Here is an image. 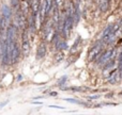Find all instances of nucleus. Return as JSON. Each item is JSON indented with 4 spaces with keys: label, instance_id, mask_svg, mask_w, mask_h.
<instances>
[{
    "label": "nucleus",
    "instance_id": "nucleus-1",
    "mask_svg": "<svg viewBox=\"0 0 122 115\" xmlns=\"http://www.w3.org/2000/svg\"><path fill=\"white\" fill-rule=\"evenodd\" d=\"M73 26H74L73 17L69 16V15H65L64 19H63V23H62V30H61V34H62V36L64 38H67L70 36Z\"/></svg>",
    "mask_w": 122,
    "mask_h": 115
},
{
    "label": "nucleus",
    "instance_id": "nucleus-2",
    "mask_svg": "<svg viewBox=\"0 0 122 115\" xmlns=\"http://www.w3.org/2000/svg\"><path fill=\"white\" fill-rule=\"evenodd\" d=\"M11 50L9 51V55H10V64H16L20 57V47L18 46V43L14 42L12 45H9Z\"/></svg>",
    "mask_w": 122,
    "mask_h": 115
},
{
    "label": "nucleus",
    "instance_id": "nucleus-3",
    "mask_svg": "<svg viewBox=\"0 0 122 115\" xmlns=\"http://www.w3.org/2000/svg\"><path fill=\"white\" fill-rule=\"evenodd\" d=\"M102 52H103V42L101 40L95 44V46L92 49H90V51H89V61H95L101 55Z\"/></svg>",
    "mask_w": 122,
    "mask_h": 115
},
{
    "label": "nucleus",
    "instance_id": "nucleus-4",
    "mask_svg": "<svg viewBox=\"0 0 122 115\" xmlns=\"http://www.w3.org/2000/svg\"><path fill=\"white\" fill-rule=\"evenodd\" d=\"M114 53H115V49H109V50L104 51V52H102L101 55L95 60V62H97V64L103 66L104 64H106L108 61L114 58Z\"/></svg>",
    "mask_w": 122,
    "mask_h": 115
},
{
    "label": "nucleus",
    "instance_id": "nucleus-5",
    "mask_svg": "<svg viewBox=\"0 0 122 115\" xmlns=\"http://www.w3.org/2000/svg\"><path fill=\"white\" fill-rule=\"evenodd\" d=\"M0 15L3 18V21L5 23V26L8 27L9 25H11V18H12V10L9 5L6 4H3L1 8V11H0Z\"/></svg>",
    "mask_w": 122,
    "mask_h": 115
},
{
    "label": "nucleus",
    "instance_id": "nucleus-6",
    "mask_svg": "<svg viewBox=\"0 0 122 115\" xmlns=\"http://www.w3.org/2000/svg\"><path fill=\"white\" fill-rule=\"evenodd\" d=\"M46 44L44 42L40 43V45L38 46V50H36V59L41 60L45 57V53H46Z\"/></svg>",
    "mask_w": 122,
    "mask_h": 115
},
{
    "label": "nucleus",
    "instance_id": "nucleus-7",
    "mask_svg": "<svg viewBox=\"0 0 122 115\" xmlns=\"http://www.w3.org/2000/svg\"><path fill=\"white\" fill-rule=\"evenodd\" d=\"M41 1L42 0H32L31 3V9H32V15L34 17H38L39 12H40V6H41Z\"/></svg>",
    "mask_w": 122,
    "mask_h": 115
},
{
    "label": "nucleus",
    "instance_id": "nucleus-8",
    "mask_svg": "<svg viewBox=\"0 0 122 115\" xmlns=\"http://www.w3.org/2000/svg\"><path fill=\"white\" fill-rule=\"evenodd\" d=\"M54 45H55L56 49H57L58 51H61V50H64V49H67V44H66V42H65L64 38H60V37H59V40H58Z\"/></svg>",
    "mask_w": 122,
    "mask_h": 115
},
{
    "label": "nucleus",
    "instance_id": "nucleus-9",
    "mask_svg": "<svg viewBox=\"0 0 122 115\" xmlns=\"http://www.w3.org/2000/svg\"><path fill=\"white\" fill-rule=\"evenodd\" d=\"M109 5H110L109 0H100V2H99V9L102 13L107 12V10L109 9Z\"/></svg>",
    "mask_w": 122,
    "mask_h": 115
},
{
    "label": "nucleus",
    "instance_id": "nucleus-10",
    "mask_svg": "<svg viewBox=\"0 0 122 115\" xmlns=\"http://www.w3.org/2000/svg\"><path fill=\"white\" fill-rule=\"evenodd\" d=\"M80 19V10H79V5L75 4V9H74V15H73V20H74V26L77 25L78 21Z\"/></svg>",
    "mask_w": 122,
    "mask_h": 115
},
{
    "label": "nucleus",
    "instance_id": "nucleus-11",
    "mask_svg": "<svg viewBox=\"0 0 122 115\" xmlns=\"http://www.w3.org/2000/svg\"><path fill=\"white\" fill-rule=\"evenodd\" d=\"M21 52H23L24 55H27L30 51V43H29V40L27 41H23L21 43V48H20Z\"/></svg>",
    "mask_w": 122,
    "mask_h": 115
},
{
    "label": "nucleus",
    "instance_id": "nucleus-12",
    "mask_svg": "<svg viewBox=\"0 0 122 115\" xmlns=\"http://www.w3.org/2000/svg\"><path fill=\"white\" fill-rule=\"evenodd\" d=\"M80 41H81V38H80V36H78V37L76 38V41H75V42H74L73 46L71 47V50H70V52H71V53H73V52H75V51L77 50V47H78V45L80 44Z\"/></svg>",
    "mask_w": 122,
    "mask_h": 115
},
{
    "label": "nucleus",
    "instance_id": "nucleus-13",
    "mask_svg": "<svg viewBox=\"0 0 122 115\" xmlns=\"http://www.w3.org/2000/svg\"><path fill=\"white\" fill-rule=\"evenodd\" d=\"M65 101H67V102L70 103H75V105H81V106H87L85 102H81V101L77 100V99H73V98H65L64 99Z\"/></svg>",
    "mask_w": 122,
    "mask_h": 115
},
{
    "label": "nucleus",
    "instance_id": "nucleus-14",
    "mask_svg": "<svg viewBox=\"0 0 122 115\" xmlns=\"http://www.w3.org/2000/svg\"><path fill=\"white\" fill-rule=\"evenodd\" d=\"M10 4L13 9H18L19 8V0H10Z\"/></svg>",
    "mask_w": 122,
    "mask_h": 115
},
{
    "label": "nucleus",
    "instance_id": "nucleus-15",
    "mask_svg": "<svg viewBox=\"0 0 122 115\" xmlns=\"http://www.w3.org/2000/svg\"><path fill=\"white\" fill-rule=\"evenodd\" d=\"M66 80H67V77H66V76H63V77H61L60 79H59V81H58V85H59V86L64 85L65 82H66Z\"/></svg>",
    "mask_w": 122,
    "mask_h": 115
},
{
    "label": "nucleus",
    "instance_id": "nucleus-16",
    "mask_svg": "<svg viewBox=\"0 0 122 115\" xmlns=\"http://www.w3.org/2000/svg\"><path fill=\"white\" fill-rule=\"evenodd\" d=\"M54 2H55V5L57 8L61 9L63 6V0H54Z\"/></svg>",
    "mask_w": 122,
    "mask_h": 115
},
{
    "label": "nucleus",
    "instance_id": "nucleus-17",
    "mask_svg": "<svg viewBox=\"0 0 122 115\" xmlns=\"http://www.w3.org/2000/svg\"><path fill=\"white\" fill-rule=\"evenodd\" d=\"M62 59H63V55H62V53H58V55H56V62H60Z\"/></svg>",
    "mask_w": 122,
    "mask_h": 115
},
{
    "label": "nucleus",
    "instance_id": "nucleus-18",
    "mask_svg": "<svg viewBox=\"0 0 122 115\" xmlns=\"http://www.w3.org/2000/svg\"><path fill=\"white\" fill-rule=\"evenodd\" d=\"M88 99H99L100 98V95H92V96H87Z\"/></svg>",
    "mask_w": 122,
    "mask_h": 115
},
{
    "label": "nucleus",
    "instance_id": "nucleus-19",
    "mask_svg": "<svg viewBox=\"0 0 122 115\" xmlns=\"http://www.w3.org/2000/svg\"><path fill=\"white\" fill-rule=\"evenodd\" d=\"M49 108H56V109H64L63 107H59V106H49Z\"/></svg>",
    "mask_w": 122,
    "mask_h": 115
},
{
    "label": "nucleus",
    "instance_id": "nucleus-20",
    "mask_svg": "<svg viewBox=\"0 0 122 115\" xmlns=\"http://www.w3.org/2000/svg\"><path fill=\"white\" fill-rule=\"evenodd\" d=\"M6 103H8V101H4V102H2V103H0V108H3L4 106L6 105Z\"/></svg>",
    "mask_w": 122,
    "mask_h": 115
},
{
    "label": "nucleus",
    "instance_id": "nucleus-21",
    "mask_svg": "<svg viewBox=\"0 0 122 115\" xmlns=\"http://www.w3.org/2000/svg\"><path fill=\"white\" fill-rule=\"evenodd\" d=\"M51 96H57V93H56V92H51Z\"/></svg>",
    "mask_w": 122,
    "mask_h": 115
},
{
    "label": "nucleus",
    "instance_id": "nucleus-22",
    "mask_svg": "<svg viewBox=\"0 0 122 115\" xmlns=\"http://www.w3.org/2000/svg\"><path fill=\"white\" fill-rule=\"evenodd\" d=\"M79 1H80V0H77V2H79Z\"/></svg>",
    "mask_w": 122,
    "mask_h": 115
},
{
    "label": "nucleus",
    "instance_id": "nucleus-23",
    "mask_svg": "<svg viewBox=\"0 0 122 115\" xmlns=\"http://www.w3.org/2000/svg\"><path fill=\"white\" fill-rule=\"evenodd\" d=\"M121 32H122V31H121Z\"/></svg>",
    "mask_w": 122,
    "mask_h": 115
}]
</instances>
